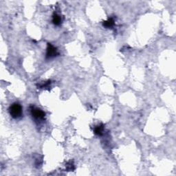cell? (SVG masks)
I'll list each match as a JSON object with an SVG mask.
<instances>
[{
	"instance_id": "cell-1",
	"label": "cell",
	"mask_w": 176,
	"mask_h": 176,
	"mask_svg": "<svg viewBox=\"0 0 176 176\" xmlns=\"http://www.w3.org/2000/svg\"><path fill=\"white\" fill-rule=\"evenodd\" d=\"M9 113L14 119H19L23 116V108L18 102H14L9 107Z\"/></svg>"
},
{
	"instance_id": "cell-2",
	"label": "cell",
	"mask_w": 176,
	"mask_h": 176,
	"mask_svg": "<svg viewBox=\"0 0 176 176\" xmlns=\"http://www.w3.org/2000/svg\"><path fill=\"white\" fill-rule=\"evenodd\" d=\"M31 115L35 120H43L45 118V114L43 111L37 107H30Z\"/></svg>"
},
{
	"instance_id": "cell-3",
	"label": "cell",
	"mask_w": 176,
	"mask_h": 176,
	"mask_svg": "<svg viewBox=\"0 0 176 176\" xmlns=\"http://www.w3.org/2000/svg\"><path fill=\"white\" fill-rule=\"evenodd\" d=\"M59 55L58 50L54 45H52L51 43H48L47 52H46V58L52 59Z\"/></svg>"
},
{
	"instance_id": "cell-4",
	"label": "cell",
	"mask_w": 176,
	"mask_h": 176,
	"mask_svg": "<svg viewBox=\"0 0 176 176\" xmlns=\"http://www.w3.org/2000/svg\"><path fill=\"white\" fill-rule=\"evenodd\" d=\"M114 20L113 18H109L108 20H107V21H105L102 23V25H103V26L105 28H112V27L114 26Z\"/></svg>"
},
{
	"instance_id": "cell-5",
	"label": "cell",
	"mask_w": 176,
	"mask_h": 176,
	"mask_svg": "<svg viewBox=\"0 0 176 176\" xmlns=\"http://www.w3.org/2000/svg\"><path fill=\"white\" fill-rule=\"evenodd\" d=\"M52 22L55 26H59L62 23V19L59 15L54 14L52 17Z\"/></svg>"
},
{
	"instance_id": "cell-6",
	"label": "cell",
	"mask_w": 176,
	"mask_h": 176,
	"mask_svg": "<svg viewBox=\"0 0 176 176\" xmlns=\"http://www.w3.org/2000/svg\"><path fill=\"white\" fill-rule=\"evenodd\" d=\"M102 131H103V125H99L98 126H96L94 129V132L97 136H102Z\"/></svg>"
}]
</instances>
